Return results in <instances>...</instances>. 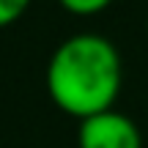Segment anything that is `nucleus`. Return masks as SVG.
Returning a JSON list of instances; mask_svg holds the SVG:
<instances>
[{"label":"nucleus","mask_w":148,"mask_h":148,"mask_svg":"<svg viewBox=\"0 0 148 148\" xmlns=\"http://www.w3.org/2000/svg\"><path fill=\"white\" fill-rule=\"evenodd\" d=\"M44 79L52 104L82 121L115 107L123 85L121 52L99 33H74L49 55Z\"/></svg>","instance_id":"obj_1"},{"label":"nucleus","mask_w":148,"mask_h":148,"mask_svg":"<svg viewBox=\"0 0 148 148\" xmlns=\"http://www.w3.org/2000/svg\"><path fill=\"white\" fill-rule=\"evenodd\" d=\"M77 148H143L140 126L115 107L79 121Z\"/></svg>","instance_id":"obj_2"},{"label":"nucleus","mask_w":148,"mask_h":148,"mask_svg":"<svg viewBox=\"0 0 148 148\" xmlns=\"http://www.w3.org/2000/svg\"><path fill=\"white\" fill-rule=\"evenodd\" d=\"M58 5L74 16H96L104 8H110L112 0H58Z\"/></svg>","instance_id":"obj_3"},{"label":"nucleus","mask_w":148,"mask_h":148,"mask_svg":"<svg viewBox=\"0 0 148 148\" xmlns=\"http://www.w3.org/2000/svg\"><path fill=\"white\" fill-rule=\"evenodd\" d=\"M33 0H0V30L8 25H14L16 19L25 16V11L30 8Z\"/></svg>","instance_id":"obj_4"},{"label":"nucleus","mask_w":148,"mask_h":148,"mask_svg":"<svg viewBox=\"0 0 148 148\" xmlns=\"http://www.w3.org/2000/svg\"><path fill=\"white\" fill-rule=\"evenodd\" d=\"M145 36H148V16H145Z\"/></svg>","instance_id":"obj_5"}]
</instances>
